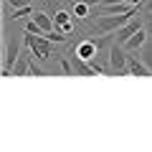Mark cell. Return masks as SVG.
Wrapping results in <instances>:
<instances>
[{
	"label": "cell",
	"instance_id": "1",
	"mask_svg": "<svg viewBox=\"0 0 152 152\" xmlns=\"http://www.w3.org/2000/svg\"><path fill=\"white\" fill-rule=\"evenodd\" d=\"M23 41H26V46L31 48V53L36 56L38 61H48L51 56H53V41H48L46 36H33V33H23Z\"/></svg>",
	"mask_w": 152,
	"mask_h": 152
},
{
	"label": "cell",
	"instance_id": "2",
	"mask_svg": "<svg viewBox=\"0 0 152 152\" xmlns=\"http://www.w3.org/2000/svg\"><path fill=\"white\" fill-rule=\"evenodd\" d=\"M18 56H20V38H8L5 43V56H3V76H13V66H15Z\"/></svg>",
	"mask_w": 152,
	"mask_h": 152
},
{
	"label": "cell",
	"instance_id": "3",
	"mask_svg": "<svg viewBox=\"0 0 152 152\" xmlns=\"http://www.w3.org/2000/svg\"><path fill=\"white\" fill-rule=\"evenodd\" d=\"M129 13H119V15H102V18H96V33H117L122 26H124L127 20H129Z\"/></svg>",
	"mask_w": 152,
	"mask_h": 152
},
{
	"label": "cell",
	"instance_id": "4",
	"mask_svg": "<svg viewBox=\"0 0 152 152\" xmlns=\"http://www.w3.org/2000/svg\"><path fill=\"white\" fill-rule=\"evenodd\" d=\"M124 46L119 43H112L109 46V69L114 74H127V64H129V56L124 53Z\"/></svg>",
	"mask_w": 152,
	"mask_h": 152
},
{
	"label": "cell",
	"instance_id": "5",
	"mask_svg": "<svg viewBox=\"0 0 152 152\" xmlns=\"http://www.w3.org/2000/svg\"><path fill=\"white\" fill-rule=\"evenodd\" d=\"M142 26H145V23H142V20H140V18H134V15H132V18H129V20H127V23H124V26H122V28H119V31L114 33V43H119V46H124V43H127V41H129V38H132V36H134V33H137V31H140V28H142Z\"/></svg>",
	"mask_w": 152,
	"mask_h": 152
},
{
	"label": "cell",
	"instance_id": "6",
	"mask_svg": "<svg viewBox=\"0 0 152 152\" xmlns=\"http://www.w3.org/2000/svg\"><path fill=\"white\" fill-rule=\"evenodd\" d=\"M69 58H71V66H74V74L76 76H94V74H96V71L91 69V64H89L86 58H81L74 48L69 51Z\"/></svg>",
	"mask_w": 152,
	"mask_h": 152
},
{
	"label": "cell",
	"instance_id": "7",
	"mask_svg": "<svg viewBox=\"0 0 152 152\" xmlns=\"http://www.w3.org/2000/svg\"><path fill=\"white\" fill-rule=\"evenodd\" d=\"M74 51L81 56V58H86V61H91L94 56H99V46H96V41H94V38H84L81 43L74 46Z\"/></svg>",
	"mask_w": 152,
	"mask_h": 152
},
{
	"label": "cell",
	"instance_id": "8",
	"mask_svg": "<svg viewBox=\"0 0 152 152\" xmlns=\"http://www.w3.org/2000/svg\"><path fill=\"white\" fill-rule=\"evenodd\" d=\"M71 18H74V13H69V10H56V15H53L56 31H61V33H66V36H71V33H74Z\"/></svg>",
	"mask_w": 152,
	"mask_h": 152
},
{
	"label": "cell",
	"instance_id": "9",
	"mask_svg": "<svg viewBox=\"0 0 152 152\" xmlns=\"http://www.w3.org/2000/svg\"><path fill=\"white\" fill-rule=\"evenodd\" d=\"M127 74H132V76H152V71H150V66L145 64V61H137L134 56H129V64H127Z\"/></svg>",
	"mask_w": 152,
	"mask_h": 152
},
{
	"label": "cell",
	"instance_id": "10",
	"mask_svg": "<svg viewBox=\"0 0 152 152\" xmlns=\"http://www.w3.org/2000/svg\"><path fill=\"white\" fill-rule=\"evenodd\" d=\"M147 38H150V33H147V28L142 26L140 31H137L134 36H132L129 41H127V43H124V48H127V51H137V48H142V46L147 43Z\"/></svg>",
	"mask_w": 152,
	"mask_h": 152
},
{
	"label": "cell",
	"instance_id": "11",
	"mask_svg": "<svg viewBox=\"0 0 152 152\" xmlns=\"http://www.w3.org/2000/svg\"><path fill=\"white\" fill-rule=\"evenodd\" d=\"M31 56L33 53H20L18 56V61H15V66H13V76H26V74H31Z\"/></svg>",
	"mask_w": 152,
	"mask_h": 152
},
{
	"label": "cell",
	"instance_id": "12",
	"mask_svg": "<svg viewBox=\"0 0 152 152\" xmlns=\"http://www.w3.org/2000/svg\"><path fill=\"white\" fill-rule=\"evenodd\" d=\"M74 18H79V20H86L89 13H91V5H89L86 0H74Z\"/></svg>",
	"mask_w": 152,
	"mask_h": 152
},
{
	"label": "cell",
	"instance_id": "13",
	"mask_svg": "<svg viewBox=\"0 0 152 152\" xmlns=\"http://www.w3.org/2000/svg\"><path fill=\"white\" fill-rule=\"evenodd\" d=\"M33 20H36L38 26L43 28L46 33H48V31H53V28H56V23H53V15H48V13H41V10H38V13H33Z\"/></svg>",
	"mask_w": 152,
	"mask_h": 152
},
{
	"label": "cell",
	"instance_id": "14",
	"mask_svg": "<svg viewBox=\"0 0 152 152\" xmlns=\"http://www.w3.org/2000/svg\"><path fill=\"white\" fill-rule=\"evenodd\" d=\"M140 51H142V53H140V58H142V61H145V64H147V66H150V71H152V41H147V43H145V46H142V48H140Z\"/></svg>",
	"mask_w": 152,
	"mask_h": 152
},
{
	"label": "cell",
	"instance_id": "15",
	"mask_svg": "<svg viewBox=\"0 0 152 152\" xmlns=\"http://www.w3.org/2000/svg\"><path fill=\"white\" fill-rule=\"evenodd\" d=\"M26 33H33V36H46V31H43L41 26H38V23L33 20V18L26 23Z\"/></svg>",
	"mask_w": 152,
	"mask_h": 152
},
{
	"label": "cell",
	"instance_id": "16",
	"mask_svg": "<svg viewBox=\"0 0 152 152\" xmlns=\"http://www.w3.org/2000/svg\"><path fill=\"white\" fill-rule=\"evenodd\" d=\"M46 38H48V41H53V43H66V33H61V31H48L46 33Z\"/></svg>",
	"mask_w": 152,
	"mask_h": 152
},
{
	"label": "cell",
	"instance_id": "17",
	"mask_svg": "<svg viewBox=\"0 0 152 152\" xmlns=\"http://www.w3.org/2000/svg\"><path fill=\"white\" fill-rule=\"evenodd\" d=\"M31 13H33V8L31 5H23V8H15V10H13V20H20V18H26V15H31Z\"/></svg>",
	"mask_w": 152,
	"mask_h": 152
},
{
	"label": "cell",
	"instance_id": "18",
	"mask_svg": "<svg viewBox=\"0 0 152 152\" xmlns=\"http://www.w3.org/2000/svg\"><path fill=\"white\" fill-rule=\"evenodd\" d=\"M61 69H64V76H74V66H71V58H69V56L61 58Z\"/></svg>",
	"mask_w": 152,
	"mask_h": 152
},
{
	"label": "cell",
	"instance_id": "19",
	"mask_svg": "<svg viewBox=\"0 0 152 152\" xmlns=\"http://www.w3.org/2000/svg\"><path fill=\"white\" fill-rule=\"evenodd\" d=\"M145 28H147V33H150V38H152V13L150 10L145 13Z\"/></svg>",
	"mask_w": 152,
	"mask_h": 152
},
{
	"label": "cell",
	"instance_id": "20",
	"mask_svg": "<svg viewBox=\"0 0 152 152\" xmlns=\"http://www.w3.org/2000/svg\"><path fill=\"white\" fill-rule=\"evenodd\" d=\"M31 76H46L41 66H36V61H31Z\"/></svg>",
	"mask_w": 152,
	"mask_h": 152
},
{
	"label": "cell",
	"instance_id": "21",
	"mask_svg": "<svg viewBox=\"0 0 152 152\" xmlns=\"http://www.w3.org/2000/svg\"><path fill=\"white\" fill-rule=\"evenodd\" d=\"M10 3V8L15 10V8H23V5H31V0H8Z\"/></svg>",
	"mask_w": 152,
	"mask_h": 152
},
{
	"label": "cell",
	"instance_id": "22",
	"mask_svg": "<svg viewBox=\"0 0 152 152\" xmlns=\"http://www.w3.org/2000/svg\"><path fill=\"white\" fill-rule=\"evenodd\" d=\"M86 3H89V5H91V8H96V5H102L104 0H86Z\"/></svg>",
	"mask_w": 152,
	"mask_h": 152
},
{
	"label": "cell",
	"instance_id": "23",
	"mask_svg": "<svg viewBox=\"0 0 152 152\" xmlns=\"http://www.w3.org/2000/svg\"><path fill=\"white\" fill-rule=\"evenodd\" d=\"M142 5H145V10H150V13H152V0H145Z\"/></svg>",
	"mask_w": 152,
	"mask_h": 152
}]
</instances>
